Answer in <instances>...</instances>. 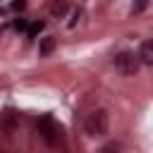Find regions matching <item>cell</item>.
I'll return each instance as SVG.
<instances>
[{
  "label": "cell",
  "mask_w": 153,
  "mask_h": 153,
  "mask_svg": "<svg viewBox=\"0 0 153 153\" xmlns=\"http://www.w3.org/2000/svg\"><path fill=\"white\" fill-rule=\"evenodd\" d=\"M108 127H110V115H108L103 108L91 110V112L86 115V120H84V131H86L88 136H93V139L108 134Z\"/></svg>",
  "instance_id": "obj_1"
},
{
  "label": "cell",
  "mask_w": 153,
  "mask_h": 153,
  "mask_svg": "<svg viewBox=\"0 0 153 153\" xmlns=\"http://www.w3.org/2000/svg\"><path fill=\"white\" fill-rule=\"evenodd\" d=\"M36 129H38L41 139H43L48 146H57V143L62 141V129H60V124H57L50 115H43V117L36 122Z\"/></svg>",
  "instance_id": "obj_2"
},
{
  "label": "cell",
  "mask_w": 153,
  "mask_h": 153,
  "mask_svg": "<svg viewBox=\"0 0 153 153\" xmlns=\"http://www.w3.org/2000/svg\"><path fill=\"white\" fill-rule=\"evenodd\" d=\"M112 65H115V69L120 72V74H124V76H131V74H136L139 72V57H136V53H131V50H120L115 57H112Z\"/></svg>",
  "instance_id": "obj_3"
},
{
  "label": "cell",
  "mask_w": 153,
  "mask_h": 153,
  "mask_svg": "<svg viewBox=\"0 0 153 153\" xmlns=\"http://www.w3.org/2000/svg\"><path fill=\"white\" fill-rule=\"evenodd\" d=\"M136 57H139V65L151 67L153 65V43L151 41H143L141 48H139V53H136Z\"/></svg>",
  "instance_id": "obj_4"
},
{
  "label": "cell",
  "mask_w": 153,
  "mask_h": 153,
  "mask_svg": "<svg viewBox=\"0 0 153 153\" xmlns=\"http://www.w3.org/2000/svg\"><path fill=\"white\" fill-rule=\"evenodd\" d=\"M81 17H84V10L76 5V7H69V12H67V26L69 29H74L79 22H81Z\"/></svg>",
  "instance_id": "obj_5"
},
{
  "label": "cell",
  "mask_w": 153,
  "mask_h": 153,
  "mask_svg": "<svg viewBox=\"0 0 153 153\" xmlns=\"http://www.w3.org/2000/svg\"><path fill=\"white\" fill-rule=\"evenodd\" d=\"M53 48H55V36H45V38H41V45H38V53H41V55H50Z\"/></svg>",
  "instance_id": "obj_6"
},
{
  "label": "cell",
  "mask_w": 153,
  "mask_h": 153,
  "mask_svg": "<svg viewBox=\"0 0 153 153\" xmlns=\"http://www.w3.org/2000/svg\"><path fill=\"white\" fill-rule=\"evenodd\" d=\"M67 12H69V5H67V2H62V0L50 5V14H53V17H65Z\"/></svg>",
  "instance_id": "obj_7"
},
{
  "label": "cell",
  "mask_w": 153,
  "mask_h": 153,
  "mask_svg": "<svg viewBox=\"0 0 153 153\" xmlns=\"http://www.w3.org/2000/svg\"><path fill=\"white\" fill-rule=\"evenodd\" d=\"M43 26H45L43 22H31V24L26 26V36H29V38H33V36H38V33L43 31Z\"/></svg>",
  "instance_id": "obj_8"
},
{
  "label": "cell",
  "mask_w": 153,
  "mask_h": 153,
  "mask_svg": "<svg viewBox=\"0 0 153 153\" xmlns=\"http://www.w3.org/2000/svg\"><path fill=\"white\" fill-rule=\"evenodd\" d=\"M100 153H122V146H120L117 141H110V143H105V146L100 148Z\"/></svg>",
  "instance_id": "obj_9"
},
{
  "label": "cell",
  "mask_w": 153,
  "mask_h": 153,
  "mask_svg": "<svg viewBox=\"0 0 153 153\" xmlns=\"http://www.w3.org/2000/svg\"><path fill=\"white\" fill-rule=\"evenodd\" d=\"M14 122H17V115H14L12 110H7V112L2 115V127H12Z\"/></svg>",
  "instance_id": "obj_10"
},
{
  "label": "cell",
  "mask_w": 153,
  "mask_h": 153,
  "mask_svg": "<svg viewBox=\"0 0 153 153\" xmlns=\"http://www.w3.org/2000/svg\"><path fill=\"white\" fill-rule=\"evenodd\" d=\"M24 7H26V2H22V0H19V2H12V5H7V7H2V10H10V12H22Z\"/></svg>",
  "instance_id": "obj_11"
},
{
  "label": "cell",
  "mask_w": 153,
  "mask_h": 153,
  "mask_svg": "<svg viewBox=\"0 0 153 153\" xmlns=\"http://www.w3.org/2000/svg\"><path fill=\"white\" fill-rule=\"evenodd\" d=\"M12 26H14L17 31H26V26H29V22H26V19H14V22H12Z\"/></svg>",
  "instance_id": "obj_12"
},
{
  "label": "cell",
  "mask_w": 153,
  "mask_h": 153,
  "mask_svg": "<svg viewBox=\"0 0 153 153\" xmlns=\"http://www.w3.org/2000/svg\"><path fill=\"white\" fill-rule=\"evenodd\" d=\"M146 7H148V2H139V5H134V7H131V14H136V12L146 10Z\"/></svg>",
  "instance_id": "obj_13"
}]
</instances>
